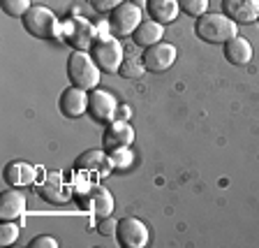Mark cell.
Segmentation results:
<instances>
[{"instance_id":"cell-16","label":"cell","mask_w":259,"mask_h":248,"mask_svg":"<svg viewBox=\"0 0 259 248\" xmlns=\"http://www.w3.org/2000/svg\"><path fill=\"white\" fill-rule=\"evenodd\" d=\"M146 10H148V16L157 23H171L178 19V12H181V5L178 0H148L146 3Z\"/></svg>"},{"instance_id":"cell-22","label":"cell","mask_w":259,"mask_h":248,"mask_svg":"<svg viewBox=\"0 0 259 248\" xmlns=\"http://www.w3.org/2000/svg\"><path fill=\"white\" fill-rule=\"evenodd\" d=\"M0 5H3V12L10 16H16V19H23L30 10V0H0Z\"/></svg>"},{"instance_id":"cell-17","label":"cell","mask_w":259,"mask_h":248,"mask_svg":"<svg viewBox=\"0 0 259 248\" xmlns=\"http://www.w3.org/2000/svg\"><path fill=\"white\" fill-rule=\"evenodd\" d=\"M225 47V58L229 60L232 65H248L252 60V44L248 42L245 38H232Z\"/></svg>"},{"instance_id":"cell-25","label":"cell","mask_w":259,"mask_h":248,"mask_svg":"<svg viewBox=\"0 0 259 248\" xmlns=\"http://www.w3.org/2000/svg\"><path fill=\"white\" fill-rule=\"evenodd\" d=\"M109 156H111L113 167H118V169H125V167H130V165H132V151H130V146L118 149V151L109 153Z\"/></svg>"},{"instance_id":"cell-13","label":"cell","mask_w":259,"mask_h":248,"mask_svg":"<svg viewBox=\"0 0 259 248\" xmlns=\"http://www.w3.org/2000/svg\"><path fill=\"white\" fill-rule=\"evenodd\" d=\"M37 179V167L30 165L26 160H12L7 162L5 167V184L12 188H23V186H30L32 181Z\"/></svg>"},{"instance_id":"cell-19","label":"cell","mask_w":259,"mask_h":248,"mask_svg":"<svg viewBox=\"0 0 259 248\" xmlns=\"http://www.w3.org/2000/svg\"><path fill=\"white\" fill-rule=\"evenodd\" d=\"M91 209L97 218H104L113 211V195L104 186H95L91 190Z\"/></svg>"},{"instance_id":"cell-23","label":"cell","mask_w":259,"mask_h":248,"mask_svg":"<svg viewBox=\"0 0 259 248\" xmlns=\"http://www.w3.org/2000/svg\"><path fill=\"white\" fill-rule=\"evenodd\" d=\"M208 3H210V0H178L181 10H183L185 14H190V16L206 14V10H208Z\"/></svg>"},{"instance_id":"cell-18","label":"cell","mask_w":259,"mask_h":248,"mask_svg":"<svg viewBox=\"0 0 259 248\" xmlns=\"http://www.w3.org/2000/svg\"><path fill=\"white\" fill-rule=\"evenodd\" d=\"M162 38H164V26L157 21H153V19H148V21H141L139 28L135 30V35H132V40H135V44H139V47H153V44L162 42Z\"/></svg>"},{"instance_id":"cell-6","label":"cell","mask_w":259,"mask_h":248,"mask_svg":"<svg viewBox=\"0 0 259 248\" xmlns=\"http://www.w3.org/2000/svg\"><path fill=\"white\" fill-rule=\"evenodd\" d=\"M141 19V7L135 3H123L120 7L111 12V19H109V28H111V35L116 38H127V35H135V30L139 28Z\"/></svg>"},{"instance_id":"cell-24","label":"cell","mask_w":259,"mask_h":248,"mask_svg":"<svg viewBox=\"0 0 259 248\" xmlns=\"http://www.w3.org/2000/svg\"><path fill=\"white\" fill-rule=\"evenodd\" d=\"M19 232H21V227L16 225V223L5 221L3 227H0V243H3V246H12V243L19 239Z\"/></svg>"},{"instance_id":"cell-3","label":"cell","mask_w":259,"mask_h":248,"mask_svg":"<svg viewBox=\"0 0 259 248\" xmlns=\"http://www.w3.org/2000/svg\"><path fill=\"white\" fill-rule=\"evenodd\" d=\"M23 28L30 32L32 38L42 40H58L63 23L58 21V16L44 5H32L28 14L23 16Z\"/></svg>"},{"instance_id":"cell-1","label":"cell","mask_w":259,"mask_h":248,"mask_svg":"<svg viewBox=\"0 0 259 248\" xmlns=\"http://www.w3.org/2000/svg\"><path fill=\"white\" fill-rule=\"evenodd\" d=\"M194 32H197V38L208 44H227L232 38L238 35V26L227 14H210V12H206V14L197 16Z\"/></svg>"},{"instance_id":"cell-9","label":"cell","mask_w":259,"mask_h":248,"mask_svg":"<svg viewBox=\"0 0 259 248\" xmlns=\"http://www.w3.org/2000/svg\"><path fill=\"white\" fill-rule=\"evenodd\" d=\"M116 239L123 248H144L151 241V232H148L146 223H141L139 218H123V221H118Z\"/></svg>"},{"instance_id":"cell-7","label":"cell","mask_w":259,"mask_h":248,"mask_svg":"<svg viewBox=\"0 0 259 248\" xmlns=\"http://www.w3.org/2000/svg\"><path fill=\"white\" fill-rule=\"evenodd\" d=\"M88 114L97 123H111L118 116V100L111 91L93 88V93L88 95Z\"/></svg>"},{"instance_id":"cell-4","label":"cell","mask_w":259,"mask_h":248,"mask_svg":"<svg viewBox=\"0 0 259 248\" xmlns=\"http://www.w3.org/2000/svg\"><path fill=\"white\" fill-rule=\"evenodd\" d=\"M93 58H95L97 67L107 75L120 72V65L125 60V49L118 38L113 35H97L95 44H93Z\"/></svg>"},{"instance_id":"cell-11","label":"cell","mask_w":259,"mask_h":248,"mask_svg":"<svg viewBox=\"0 0 259 248\" xmlns=\"http://www.w3.org/2000/svg\"><path fill=\"white\" fill-rule=\"evenodd\" d=\"M58 107L67 119H79V116H83L88 112V93L76 86L65 88L58 100Z\"/></svg>"},{"instance_id":"cell-5","label":"cell","mask_w":259,"mask_h":248,"mask_svg":"<svg viewBox=\"0 0 259 248\" xmlns=\"http://www.w3.org/2000/svg\"><path fill=\"white\" fill-rule=\"evenodd\" d=\"M60 38L70 44V47H74L76 51H86V49H93V44H95L97 28L91 21H86L83 16H74V19L63 21Z\"/></svg>"},{"instance_id":"cell-10","label":"cell","mask_w":259,"mask_h":248,"mask_svg":"<svg viewBox=\"0 0 259 248\" xmlns=\"http://www.w3.org/2000/svg\"><path fill=\"white\" fill-rule=\"evenodd\" d=\"M132 141H135V130H132V125L127 121L116 119L111 123H107V130L102 135V149L107 153H113L118 149H125V146H132Z\"/></svg>"},{"instance_id":"cell-8","label":"cell","mask_w":259,"mask_h":248,"mask_svg":"<svg viewBox=\"0 0 259 248\" xmlns=\"http://www.w3.org/2000/svg\"><path fill=\"white\" fill-rule=\"evenodd\" d=\"M176 56H178V51H176L174 44L157 42V44H153V47H146V51L141 54V58H144L146 70L160 75V72H167L169 67L176 63Z\"/></svg>"},{"instance_id":"cell-27","label":"cell","mask_w":259,"mask_h":248,"mask_svg":"<svg viewBox=\"0 0 259 248\" xmlns=\"http://www.w3.org/2000/svg\"><path fill=\"white\" fill-rule=\"evenodd\" d=\"M123 3H127V0H91V5L95 7V12H102V14L113 12L116 7L123 5Z\"/></svg>"},{"instance_id":"cell-15","label":"cell","mask_w":259,"mask_h":248,"mask_svg":"<svg viewBox=\"0 0 259 248\" xmlns=\"http://www.w3.org/2000/svg\"><path fill=\"white\" fill-rule=\"evenodd\" d=\"M76 169H83V172H109V167H113L111 156H109L104 149H91V151L81 153L74 162Z\"/></svg>"},{"instance_id":"cell-26","label":"cell","mask_w":259,"mask_h":248,"mask_svg":"<svg viewBox=\"0 0 259 248\" xmlns=\"http://www.w3.org/2000/svg\"><path fill=\"white\" fill-rule=\"evenodd\" d=\"M116 230H118V221H113V218H109V216H104L102 221L97 223V232L102 234V237H113Z\"/></svg>"},{"instance_id":"cell-20","label":"cell","mask_w":259,"mask_h":248,"mask_svg":"<svg viewBox=\"0 0 259 248\" xmlns=\"http://www.w3.org/2000/svg\"><path fill=\"white\" fill-rule=\"evenodd\" d=\"M37 193H39V197H44L47 202H54V204L67 200V193H65V188L60 186L58 174H49V179L37 188Z\"/></svg>"},{"instance_id":"cell-2","label":"cell","mask_w":259,"mask_h":248,"mask_svg":"<svg viewBox=\"0 0 259 248\" xmlns=\"http://www.w3.org/2000/svg\"><path fill=\"white\" fill-rule=\"evenodd\" d=\"M100 67H97L95 58L86 51H72L67 58V79L72 81V86L83 88V91H93L100 84Z\"/></svg>"},{"instance_id":"cell-21","label":"cell","mask_w":259,"mask_h":248,"mask_svg":"<svg viewBox=\"0 0 259 248\" xmlns=\"http://www.w3.org/2000/svg\"><path fill=\"white\" fill-rule=\"evenodd\" d=\"M144 58H139L137 54H130V56H125V60H123V65H120V75L123 77H139V75H144Z\"/></svg>"},{"instance_id":"cell-12","label":"cell","mask_w":259,"mask_h":248,"mask_svg":"<svg viewBox=\"0 0 259 248\" xmlns=\"http://www.w3.org/2000/svg\"><path fill=\"white\" fill-rule=\"evenodd\" d=\"M222 12L236 23H254L259 19V0H222Z\"/></svg>"},{"instance_id":"cell-29","label":"cell","mask_w":259,"mask_h":248,"mask_svg":"<svg viewBox=\"0 0 259 248\" xmlns=\"http://www.w3.org/2000/svg\"><path fill=\"white\" fill-rule=\"evenodd\" d=\"M132 3H135V5H139V7H144L146 3H148V0H132Z\"/></svg>"},{"instance_id":"cell-28","label":"cell","mask_w":259,"mask_h":248,"mask_svg":"<svg viewBox=\"0 0 259 248\" xmlns=\"http://www.w3.org/2000/svg\"><path fill=\"white\" fill-rule=\"evenodd\" d=\"M28 246L30 248H58V239H54V237H35Z\"/></svg>"},{"instance_id":"cell-14","label":"cell","mask_w":259,"mask_h":248,"mask_svg":"<svg viewBox=\"0 0 259 248\" xmlns=\"http://www.w3.org/2000/svg\"><path fill=\"white\" fill-rule=\"evenodd\" d=\"M26 214V197L16 188H10L0 195V218L3 221H16Z\"/></svg>"}]
</instances>
